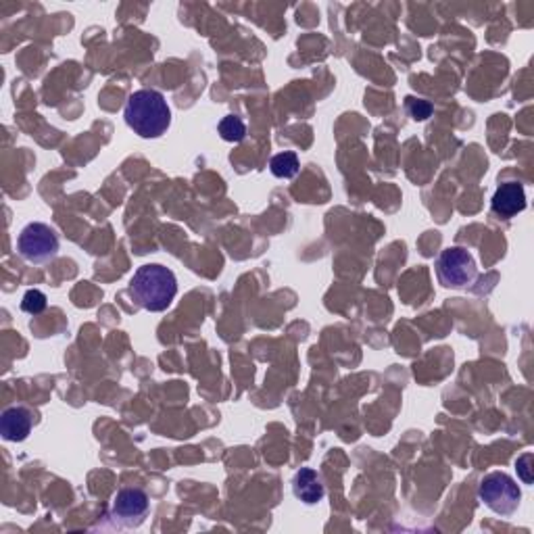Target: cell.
<instances>
[{"label": "cell", "mask_w": 534, "mask_h": 534, "mask_svg": "<svg viewBox=\"0 0 534 534\" xmlns=\"http://www.w3.org/2000/svg\"><path fill=\"white\" fill-rule=\"evenodd\" d=\"M436 275L447 288H466L476 282L478 267L474 257L461 247H449L436 259Z\"/></svg>", "instance_id": "5b68a950"}, {"label": "cell", "mask_w": 534, "mask_h": 534, "mask_svg": "<svg viewBox=\"0 0 534 534\" xmlns=\"http://www.w3.org/2000/svg\"><path fill=\"white\" fill-rule=\"evenodd\" d=\"M490 207L501 218L512 219L526 209V192L520 182H506L495 190Z\"/></svg>", "instance_id": "52a82bcc"}, {"label": "cell", "mask_w": 534, "mask_h": 534, "mask_svg": "<svg viewBox=\"0 0 534 534\" xmlns=\"http://www.w3.org/2000/svg\"><path fill=\"white\" fill-rule=\"evenodd\" d=\"M21 309L29 315H40L42 311L46 309V295L42 291H36V288H32V291H28L26 295H23Z\"/></svg>", "instance_id": "7c38bea8"}, {"label": "cell", "mask_w": 534, "mask_h": 534, "mask_svg": "<svg viewBox=\"0 0 534 534\" xmlns=\"http://www.w3.org/2000/svg\"><path fill=\"white\" fill-rule=\"evenodd\" d=\"M34 426V418L26 407H9L0 418V434L4 441L23 442L29 436Z\"/></svg>", "instance_id": "ba28073f"}, {"label": "cell", "mask_w": 534, "mask_h": 534, "mask_svg": "<svg viewBox=\"0 0 534 534\" xmlns=\"http://www.w3.org/2000/svg\"><path fill=\"white\" fill-rule=\"evenodd\" d=\"M148 514V497L142 489H122L113 499V520L125 528H138Z\"/></svg>", "instance_id": "8992f818"}, {"label": "cell", "mask_w": 534, "mask_h": 534, "mask_svg": "<svg viewBox=\"0 0 534 534\" xmlns=\"http://www.w3.org/2000/svg\"><path fill=\"white\" fill-rule=\"evenodd\" d=\"M405 109L416 122H426L432 116V105L424 99H416V96H407Z\"/></svg>", "instance_id": "4fadbf2b"}, {"label": "cell", "mask_w": 534, "mask_h": 534, "mask_svg": "<svg viewBox=\"0 0 534 534\" xmlns=\"http://www.w3.org/2000/svg\"><path fill=\"white\" fill-rule=\"evenodd\" d=\"M59 247H61V243H59L55 227L42 224V221L28 224L20 232V238H17L20 255L28 263H34V266H44V263L55 259L59 255Z\"/></svg>", "instance_id": "3957f363"}, {"label": "cell", "mask_w": 534, "mask_h": 534, "mask_svg": "<svg viewBox=\"0 0 534 534\" xmlns=\"http://www.w3.org/2000/svg\"><path fill=\"white\" fill-rule=\"evenodd\" d=\"M478 499L499 515H512L520 506L522 490L506 472H493L480 482Z\"/></svg>", "instance_id": "277c9868"}, {"label": "cell", "mask_w": 534, "mask_h": 534, "mask_svg": "<svg viewBox=\"0 0 534 534\" xmlns=\"http://www.w3.org/2000/svg\"><path fill=\"white\" fill-rule=\"evenodd\" d=\"M269 170H272V173L275 178L291 179V178L297 176L299 170H301V163H299L297 153L284 151V153L274 155L272 161H269Z\"/></svg>", "instance_id": "30bf717a"}, {"label": "cell", "mask_w": 534, "mask_h": 534, "mask_svg": "<svg viewBox=\"0 0 534 534\" xmlns=\"http://www.w3.org/2000/svg\"><path fill=\"white\" fill-rule=\"evenodd\" d=\"M124 117L125 124L140 138H159L171 125V109L165 96L151 88L136 90L134 94H130Z\"/></svg>", "instance_id": "7a4b0ae2"}, {"label": "cell", "mask_w": 534, "mask_h": 534, "mask_svg": "<svg viewBox=\"0 0 534 534\" xmlns=\"http://www.w3.org/2000/svg\"><path fill=\"white\" fill-rule=\"evenodd\" d=\"M128 292L142 309L159 314L170 307L178 295L176 274L161 263H148L132 275Z\"/></svg>", "instance_id": "6da1fadb"}, {"label": "cell", "mask_w": 534, "mask_h": 534, "mask_svg": "<svg viewBox=\"0 0 534 534\" xmlns=\"http://www.w3.org/2000/svg\"><path fill=\"white\" fill-rule=\"evenodd\" d=\"M292 493L299 501H303L305 506H315L323 499L326 495V487H323V480L320 474L311 467H301L292 478Z\"/></svg>", "instance_id": "9c48e42d"}, {"label": "cell", "mask_w": 534, "mask_h": 534, "mask_svg": "<svg viewBox=\"0 0 534 534\" xmlns=\"http://www.w3.org/2000/svg\"><path fill=\"white\" fill-rule=\"evenodd\" d=\"M530 461H532V455L530 453L522 455V458L518 461H515V466H518V470L522 474V480H524L526 484L532 482V476H530V474H528V470H530V467H528V464H530Z\"/></svg>", "instance_id": "5bb4252c"}, {"label": "cell", "mask_w": 534, "mask_h": 534, "mask_svg": "<svg viewBox=\"0 0 534 534\" xmlns=\"http://www.w3.org/2000/svg\"><path fill=\"white\" fill-rule=\"evenodd\" d=\"M218 130L226 142H243L244 136H247V125L236 116H227L221 119Z\"/></svg>", "instance_id": "8fae6325"}]
</instances>
